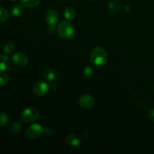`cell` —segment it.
<instances>
[{
	"label": "cell",
	"instance_id": "30bf717a",
	"mask_svg": "<svg viewBox=\"0 0 154 154\" xmlns=\"http://www.w3.org/2000/svg\"><path fill=\"white\" fill-rule=\"evenodd\" d=\"M108 9L111 12H117L121 10L122 2L119 0H111L108 4Z\"/></svg>",
	"mask_w": 154,
	"mask_h": 154
},
{
	"label": "cell",
	"instance_id": "d6986e66",
	"mask_svg": "<svg viewBox=\"0 0 154 154\" xmlns=\"http://www.w3.org/2000/svg\"><path fill=\"white\" fill-rule=\"evenodd\" d=\"M83 75L87 79L91 78L94 75V71H93V68L90 67V66H86L83 71Z\"/></svg>",
	"mask_w": 154,
	"mask_h": 154
},
{
	"label": "cell",
	"instance_id": "ba28073f",
	"mask_svg": "<svg viewBox=\"0 0 154 154\" xmlns=\"http://www.w3.org/2000/svg\"><path fill=\"white\" fill-rule=\"evenodd\" d=\"M94 99L90 95H84L79 99V105L84 109H90L94 105Z\"/></svg>",
	"mask_w": 154,
	"mask_h": 154
},
{
	"label": "cell",
	"instance_id": "4fadbf2b",
	"mask_svg": "<svg viewBox=\"0 0 154 154\" xmlns=\"http://www.w3.org/2000/svg\"><path fill=\"white\" fill-rule=\"evenodd\" d=\"M23 129L22 123L20 122H15V123H12L11 126H10V132L13 135H17L18 134L20 133Z\"/></svg>",
	"mask_w": 154,
	"mask_h": 154
},
{
	"label": "cell",
	"instance_id": "484cf974",
	"mask_svg": "<svg viewBox=\"0 0 154 154\" xmlns=\"http://www.w3.org/2000/svg\"><path fill=\"white\" fill-rule=\"evenodd\" d=\"M93 1H95V0H93Z\"/></svg>",
	"mask_w": 154,
	"mask_h": 154
},
{
	"label": "cell",
	"instance_id": "44dd1931",
	"mask_svg": "<svg viewBox=\"0 0 154 154\" xmlns=\"http://www.w3.org/2000/svg\"><path fill=\"white\" fill-rule=\"evenodd\" d=\"M9 81V77L5 73H0V87L6 85Z\"/></svg>",
	"mask_w": 154,
	"mask_h": 154
},
{
	"label": "cell",
	"instance_id": "2e32d148",
	"mask_svg": "<svg viewBox=\"0 0 154 154\" xmlns=\"http://www.w3.org/2000/svg\"><path fill=\"white\" fill-rule=\"evenodd\" d=\"M15 51V46L13 43L11 42H8L6 43L3 47V51L6 55H10L12 54Z\"/></svg>",
	"mask_w": 154,
	"mask_h": 154
},
{
	"label": "cell",
	"instance_id": "603a6c76",
	"mask_svg": "<svg viewBox=\"0 0 154 154\" xmlns=\"http://www.w3.org/2000/svg\"><path fill=\"white\" fill-rule=\"evenodd\" d=\"M44 132H45L47 135H49V136H51V135H54V130H53L52 129H50V128L45 129V130H44Z\"/></svg>",
	"mask_w": 154,
	"mask_h": 154
},
{
	"label": "cell",
	"instance_id": "277c9868",
	"mask_svg": "<svg viewBox=\"0 0 154 154\" xmlns=\"http://www.w3.org/2000/svg\"><path fill=\"white\" fill-rule=\"evenodd\" d=\"M44 132V129L38 123H34L29 126L26 130V137L29 140H34L39 138Z\"/></svg>",
	"mask_w": 154,
	"mask_h": 154
},
{
	"label": "cell",
	"instance_id": "ffe728a7",
	"mask_svg": "<svg viewBox=\"0 0 154 154\" xmlns=\"http://www.w3.org/2000/svg\"><path fill=\"white\" fill-rule=\"evenodd\" d=\"M8 18V11L3 7H0V23L6 21Z\"/></svg>",
	"mask_w": 154,
	"mask_h": 154
},
{
	"label": "cell",
	"instance_id": "6da1fadb",
	"mask_svg": "<svg viewBox=\"0 0 154 154\" xmlns=\"http://www.w3.org/2000/svg\"><path fill=\"white\" fill-rule=\"evenodd\" d=\"M108 60V54L102 47H96L93 50L90 56V60L96 66H103Z\"/></svg>",
	"mask_w": 154,
	"mask_h": 154
},
{
	"label": "cell",
	"instance_id": "9c48e42d",
	"mask_svg": "<svg viewBox=\"0 0 154 154\" xmlns=\"http://www.w3.org/2000/svg\"><path fill=\"white\" fill-rule=\"evenodd\" d=\"M12 60L8 55H0V72H5L11 67Z\"/></svg>",
	"mask_w": 154,
	"mask_h": 154
},
{
	"label": "cell",
	"instance_id": "ac0fdd59",
	"mask_svg": "<svg viewBox=\"0 0 154 154\" xmlns=\"http://www.w3.org/2000/svg\"><path fill=\"white\" fill-rule=\"evenodd\" d=\"M9 117L7 113L4 112V111H0V128L6 126Z\"/></svg>",
	"mask_w": 154,
	"mask_h": 154
},
{
	"label": "cell",
	"instance_id": "e0dca14e",
	"mask_svg": "<svg viewBox=\"0 0 154 154\" xmlns=\"http://www.w3.org/2000/svg\"><path fill=\"white\" fill-rule=\"evenodd\" d=\"M23 5L27 8H34L39 5L41 0H20Z\"/></svg>",
	"mask_w": 154,
	"mask_h": 154
},
{
	"label": "cell",
	"instance_id": "52a82bcc",
	"mask_svg": "<svg viewBox=\"0 0 154 154\" xmlns=\"http://www.w3.org/2000/svg\"><path fill=\"white\" fill-rule=\"evenodd\" d=\"M45 20L48 24L56 25L60 20L58 11L55 9H49L45 14Z\"/></svg>",
	"mask_w": 154,
	"mask_h": 154
},
{
	"label": "cell",
	"instance_id": "5b68a950",
	"mask_svg": "<svg viewBox=\"0 0 154 154\" xmlns=\"http://www.w3.org/2000/svg\"><path fill=\"white\" fill-rule=\"evenodd\" d=\"M50 86L45 81H38L33 87V92L37 96H44L48 93Z\"/></svg>",
	"mask_w": 154,
	"mask_h": 154
},
{
	"label": "cell",
	"instance_id": "8992f818",
	"mask_svg": "<svg viewBox=\"0 0 154 154\" xmlns=\"http://www.w3.org/2000/svg\"><path fill=\"white\" fill-rule=\"evenodd\" d=\"M12 63L17 67H24L28 63V57L24 53L17 52L12 57Z\"/></svg>",
	"mask_w": 154,
	"mask_h": 154
},
{
	"label": "cell",
	"instance_id": "3957f363",
	"mask_svg": "<svg viewBox=\"0 0 154 154\" xmlns=\"http://www.w3.org/2000/svg\"><path fill=\"white\" fill-rule=\"evenodd\" d=\"M39 117V111L35 108H26L21 114V119L24 123H29L35 121Z\"/></svg>",
	"mask_w": 154,
	"mask_h": 154
},
{
	"label": "cell",
	"instance_id": "cb8c5ba5",
	"mask_svg": "<svg viewBox=\"0 0 154 154\" xmlns=\"http://www.w3.org/2000/svg\"><path fill=\"white\" fill-rule=\"evenodd\" d=\"M148 117L151 121H154V108L150 111L148 114Z\"/></svg>",
	"mask_w": 154,
	"mask_h": 154
},
{
	"label": "cell",
	"instance_id": "d4e9b609",
	"mask_svg": "<svg viewBox=\"0 0 154 154\" xmlns=\"http://www.w3.org/2000/svg\"><path fill=\"white\" fill-rule=\"evenodd\" d=\"M11 1H13V2H14V1H17V0H11Z\"/></svg>",
	"mask_w": 154,
	"mask_h": 154
},
{
	"label": "cell",
	"instance_id": "7c38bea8",
	"mask_svg": "<svg viewBox=\"0 0 154 154\" xmlns=\"http://www.w3.org/2000/svg\"><path fill=\"white\" fill-rule=\"evenodd\" d=\"M44 78L46 81H49V82H52L55 80L56 78V73L52 69H50V68H48V69H45V71L43 72Z\"/></svg>",
	"mask_w": 154,
	"mask_h": 154
},
{
	"label": "cell",
	"instance_id": "7402d4cb",
	"mask_svg": "<svg viewBox=\"0 0 154 154\" xmlns=\"http://www.w3.org/2000/svg\"><path fill=\"white\" fill-rule=\"evenodd\" d=\"M47 30H48V32L50 33V34H53V33H54V32H55V31H56L55 25L49 24V26H48V29H47Z\"/></svg>",
	"mask_w": 154,
	"mask_h": 154
},
{
	"label": "cell",
	"instance_id": "7a4b0ae2",
	"mask_svg": "<svg viewBox=\"0 0 154 154\" xmlns=\"http://www.w3.org/2000/svg\"><path fill=\"white\" fill-rule=\"evenodd\" d=\"M57 34L64 40H68L73 36L75 32L74 26L69 21H62L57 26Z\"/></svg>",
	"mask_w": 154,
	"mask_h": 154
},
{
	"label": "cell",
	"instance_id": "8fae6325",
	"mask_svg": "<svg viewBox=\"0 0 154 154\" xmlns=\"http://www.w3.org/2000/svg\"><path fill=\"white\" fill-rule=\"evenodd\" d=\"M66 141L69 146H72V147H78L80 144V138H78V135H69L66 137Z\"/></svg>",
	"mask_w": 154,
	"mask_h": 154
},
{
	"label": "cell",
	"instance_id": "5bb4252c",
	"mask_svg": "<svg viewBox=\"0 0 154 154\" xmlns=\"http://www.w3.org/2000/svg\"><path fill=\"white\" fill-rule=\"evenodd\" d=\"M75 14H76V13H75V11L73 8L68 7L65 9L64 17L68 20H72L75 19Z\"/></svg>",
	"mask_w": 154,
	"mask_h": 154
},
{
	"label": "cell",
	"instance_id": "9a60e30c",
	"mask_svg": "<svg viewBox=\"0 0 154 154\" xmlns=\"http://www.w3.org/2000/svg\"><path fill=\"white\" fill-rule=\"evenodd\" d=\"M23 12V9L20 5H14L11 9V13L14 17H19Z\"/></svg>",
	"mask_w": 154,
	"mask_h": 154
}]
</instances>
